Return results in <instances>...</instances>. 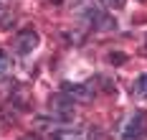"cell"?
Here are the masks:
<instances>
[{"mask_svg": "<svg viewBox=\"0 0 147 140\" xmlns=\"http://www.w3.org/2000/svg\"><path fill=\"white\" fill-rule=\"evenodd\" d=\"M142 3H145V0H142Z\"/></svg>", "mask_w": 147, "mask_h": 140, "instance_id": "8fae6325", "label": "cell"}, {"mask_svg": "<svg viewBox=\"0 0 147 140\" xmlns=\"http://www.w3.org/2000/svg\"><path fill=\"white\" fill-rule=\"evenodd\" d=\"M147 133V115L145 112H132L124 117L114 130V140H142Z\"/></svg>", "mask_w": 147, "mask_h": 140, "instance_id": "6da1fadb", "label": "cell"}, {"mask_svg": "<svg viewBox=\"0 0 147 140\" xmlns=\"http://www.w3.org/2000/svg\"><path fill=\"white\" fill-rule=\"evenodd\" d=\"M10 71H13V61H10V56L0 51V74L5 77V74H10Z\"/></svg>", "mask_w": 147, "mask_h": 140, "instance_id": "5b68a950", "label": "cell"}, {"mask_svg": "<svg viewBox=\"0 0 147 140\" xmlns=\"http://www.w3.org/2000/svg\"><path fill=\"white\" fill-rule=\"evenodd\" d=\"M51 140H84V135L79 130H59V133H53Z\"/></svg>", "mask_w": 147, "mask_h": 140, "instance_id": "277c9868", "label": "cell"}, {"mask_svg": "<svg viewBox=\"0 0 147 140\" xmlns=\"http://www.w3.org/2000/svg\"><path fill=\"white\" fill-rule=\"evenodd\" d=\"M134 89H137V94H140V97H147V74H142V77L137 79Z\"/></svg>", "mask_w": 147, "mask_h": 140, "instance_id": "8992f818", "label": "cell"}, {"mask_svg": "<svg viewBox=\"0 0 147 140\" xmlns=\"http://www.w3.org/2000/svg\"><path fill=\"white\" fill-rule=\"evenodd\" d=\"M63 92H69V97L76 102H91V97H94V92L81 84H63Z\"/></svg>", "mask_w": 147, "mask_h": 140, "instance_id": "3957f363", "label": "cell"}, {"mask_svg": "<svg viewBox=\"0 0 147 140\" xmlns=\"http://www.w3.org/2000/svg\"><path fill=\"white\" fill-rule=\"evenodd\" d=\"M36 46H38V33H36V28H26V31L18 33V38H15L18 54H33Z\"/></svg>", "mask_w": 147, "mask_h": 140, "instance_id": "7a4b0ae2", "label": "cell"}, {"mask_svg": "<svg viewBox=\"0 0 147 140\" xmlns=\"http://www.w3.org/2000/svg\"><path fill=\"white\" fill-rule=\"evenodd\" d=\"M51 3H61V0H51Z\"/></svg>", "mask_w": 147, "mask_h": 140, "instance_id": "30bf717a", "label": "cell"}, {"mask_svg": "<svg viewBox=\"0 0 147 140\" xmlns=\"http://www.w3.org/2000/svg\"><path fill=\"white\" fill-rule=\"evenodd\" d=\"M102 3L107 5V8H112V10H119V8H124L127 0H102Z\"/></svg>", "mask_w": 147, "mask_h": 140, "instance_id": "52a82bcc", "label": "cell"}, {"mask_svg": "<svg viewBox=\"0 0 147 140\" xmlns=\"http://www.w3.org/2000/svg\"><path fill=\"white\" fill-rule=\"evenodd\" d=\"M20 140H38L36 135H26V138H20Z\"/></svg>", "mask_w": 147, "mask_h": 140, "instance_id": "9c48e42d", "label": "cell"}, {"mask_svg": "<svg viewBox=\"0 0 147 140\" xmlns=\"http://www.w3.org/2000/svg\"><path fill=\"white\" fill-rule=\"evenodd\" d=\"M5 23H8V8L0 5V26H5Z\"/></svg>", "mask_w": 147, "mask_h": 140, "instance_id": "ba28073f", "label": "cell"}]
</instances>
